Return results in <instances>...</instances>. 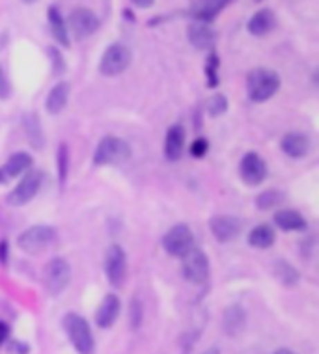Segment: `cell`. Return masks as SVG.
<instances>
[{"instance_id": "cell-1", "label": "cell", "mask_w": 319, "mask_h": 354, "mask_svg": "<svg viewBox=\"0 0 319 354\" xmlns=\"http://www.w3.org/2000/svg\"><path fill=\"white\" fill-rule=\"evenodd\" d=\"M280 88V77L276 71L267 68L252 69L246 79V92L254 103H264L278 92Z\"/></svg>"}, {"instance_id": "cell-2", "label": "cell", "mask_w": 319, "mask_h": 354, "mask_svg": "<svg viewBox=\"0 0 319 354\" xmlns=\"http://www.w3.org/2000/svg\"><path fill=\"white\" fill-rule=\"evenodd\" d=\"M64 328L68 332L69 339L73 343L75 351L79 354H93L95 351V342H93L92 330L86 319L80 317L77 313H68L64 317Z\"/></svg>"}, {"instance_id": "cell-3", "label": "cell", "mask_w": 319, "mask_h": 354, "mask_svg": "<svg viewBox=\"0 0 319 354\" xmlns=\"http://www.w3.org/2000/svg\"><path fill=\"white\" fill-rule=\"evenodd\" d=\"M129 157L131 147L127 142H123L122 138H116V136H104L93 153V162L98 166L120 165V162H125Z\"/></svg>"}, {"instance_id": "cell-4", "label": "cell", "mask_w": 319, "mask_h": 354, "mask_svg": "<svg viewBox=\"0 0 319 354\" xmlns=\"http://www.w3.org/2000/svg\"><path fill=\"white\" fill-rule=\"evenodd\" d=\"M17 243L26 254H42L56 243V232L51 226H32L21 233Z\"/></svg>"}, {"instance_id": "cell-5", "label": "cell", "mask_w": 319, "mask_h": 354, "mask_svg": "<svg viewBox=\"0 0 319 354\" xmlns=\"http://www.w3.org/2000/svg\"><path fill=\"white\" fill-rule=\"evenodd\" d=\"M44 281L45 289L51 297L60 295L71 281V269H69V263L62 257H55L47 263V267L44 270Z\"/></svg>"}, {"instance_id": "cell-6", "label": "cell", "mask_w": 319, "mask_h": 354, "mask_svg": "<svg viewBox=\"0 0 319 354\" xmlns=\"http://www.w3.org/2000/svg\"><path fill=\"white\" fill-rule=\"evenodd\" d=\"M131 64V50L125 45L114 43L109 49L104 50L101 64H99V71L104 77H116V75L123 73L125 69L129 68Z\"/></svg>"}, {"instance_id": "cell-7", "label": "cell", "mask_w": 319, "mask_h": 354, "mask_svg": "<svg viewBox=\"0 0 319 354\" xmlns=\"http://www.w3.org/2000/svg\"><path fill=\"white\" fill-rule=\"evenodd\" d=\"M163 246L170 256L183 257L194 248V235L189 226L178 224L163 237Z\"/></svg>"}, {"instance_id": "cell-8", "label": "cell", "mask_w": 319, "mask_h": 354, "mask_svg": "<svg viewBox=\"0 0 319 354\" xmlns=\"http://www.w3.org/2000/svg\"><path fill=\"white\" fill-rule=\"evenodd\" d=\"M42 183H44V174H42V171H28V174L21 179V183L10 192V196H8V203L17 205V207L19 205H25V203L30 202L32 198L39 192Z\"/></svg>"}, {"instance_id": "cell-9", "label": "cell", "mask_w": 319, "mask_h": 354, "mask_svg": "<svg viewBox=\"0 0 319 354\" xmlns=\"http://www.w3.org/2000/svg\"><path fill=\"white\" fill-rule=\"evenodd\" d=\"M183 276L190 283H203L209 278V259L200 248L183 256Z\"/></svg>"}, {"instance_id": "cell-10", "label": "cell", "mask_w": 319, "mask_h": 354, "mask_svg": "<svg viewBox=\"0 0 319 354\" xmlns=\"http://www.w3.org/2000/svg\"><path fill=\"white\" fill-rule=\"evenodd\" d=\"M99 28V19L95 17V13L88 8H77L69 15V28L75 34V37L84 39L95 34Z\"/></svg>"}, {"instance_id": "cell-11", "label": "cell", "mask_w": 319, "mask_h": 354, "mask_svg": "<svg viewBox=\"0 0 319 354\" xmlns=\"http://www.w3.org/2000/svg\"><path fill=\"white\" fill-rule=\"evenodd\" d=\"M104 272L112 286H122L125 278V252L120 245H112L104 257Z\"/></svg>"}, {"instance_id": "cell-12", "label": "cell", "mask_w": 319, "mask_h": 354, "mask_svg": "<svg viewBox=\"0 0 319 354\" xmlns=\"http://www.w3.org/2000/svg\"><path fill=\"white\" fill-rule=\"evenodd\" d=\"M241 177L246 185L256 187V185L264 183V179L267 177V166H265L264 159L256 155V153H246L239 166Z\"/></svg>"}, {"instance_id": "cell-13", "label": "cell", "mask_w": 319, "mask_h": 354, "mask_svg": "<svg viewBox=\"0 0 319 354\" xmlns=\"http://www.w3.org/2000/svg\"><path fill=\"white\" fill-rule=\"evenodd\" d=\"M233 0H190L189 13L198 23H211Z\"/></svg>"}, {"instance_id": "cell-14", "label": "cell", "mask_w": 319, "mask_h": 354, "mask_svg": "<svg viewBox=\"0 0 319 354\" xmlns=\"http://www.w3.org/2000/svg\"><path fill=\"white\" fill-rule=\"evenodd\" d=\"M209 227H211L217 241L228 243V241H233L241 233V220L235 218V216H230V214H219V216L211 218Z\"/></svg>"}, {"instance_id": "cell-15", "label": "cell", "mask_w": 319, "mask_h": 354, "mask_svg": "<svg viewBox=\"0 0 319 354\" xmlns=\"http://www.w3.org/2000/svg\"><path fill=\"white\" fill-rule=\"evenodd\" d=\"M32 165V157L28 153L19 151L13 153L12 157L8 159V162L4 166H0V185L6 183L13 177L21 176L23 171H26Z\"/></svg>"}, {"instance_id": "cell-16", "label": "cell", "mask_w": 319, "mask_h": 354, "mask_svg": "<svg viewBox=\"0 0 319 354\" xmlns=\"http://www.w3.org/2000/svg\"><path fill=\"white\" fill-rule=\"evenodd\" d=\"M183 149H185V129L181 127V125H172V127L168 129V133H166V138H165L166 159L176 162V160L181 159Z\"/></svg>"}, {"instance_id": "cell-17", "label": "cell", "mask_w": 319, "mask_h": 354, "mask_svg": "<svg viewBox=\"0 0 319 354\" xmlns=\"http://www.w3.org/2000/svg\"><path fill=\"white\" fill-rule=\"evenodd\" d=\"M120 310H122V304H120V299H118L116 295H107L103 302H101V306H99L98 315H95L98 326H101V328H111L112 324L116 323Z\"/></svg>"}, {"instance_id": "cell-18", "label": "cell", "mask_w": 319, "mask_h": 354, "mask_svg": "<svg viewBox=\"0 0 319 354\" xmlns=\"http://www.w3.org/2000/svg\"><path fill=\"white\" fill-rule=\"evenodd\" d=\"M189 39L192 43V47L198 50H211L215 47V32L209 28L206 23H194L189 28Z\"/></svg>"}, {"instance_id": "cell-19", "label": "cell", "mask_w": 319, "mask_h": 354, "mask_svg": "<svg viewBox=\"0 0 319 354\" xmlns=\"http://www.w3.org/2000/svg\"><path fill=\"white\" fill-rule=\"evenodd\" d=\"M280 146H282V151L286 155L293 157V159H301V157H304L310 151V138L295 131V133H288V135L284 136Z\"/></svg>"}, {"instance_id": "cell-20", "label": "cell", "mask_w": 319, "mask_h": 354, "mask_svg": "<svg viewBox=\"0 0 319 354\" xmlns=\"http://www.w3.org/2000/svg\"><path fill=\"white\" fill-rule=\"evenodd\" d=\"M276 26V17L275 13L271 12V10H259V12H256L254 15L250 17V21H248V25H246V28H248V32H250L252 36H265V34H269L273 28Z\"/></svg>"}, {"instance_id": "cell-21", "label": "cell", "mask_w": 319, "mask_h": 354, "mask_svg": "<svg viewBox=\"0 0 319 354\" xmlns=\"http://www.w3.org/2000/svg\"><path fill=\"white\" fill-rule=\"evenodd\" d=\"M275 224L282 227L284 232H299L307 227V220L293 209H282L275 214Z\"/></svg>"}, {"instance_id": "cell-22", "label": "cell", "mask_w": 319, "mask_h": 354, "mask_svg": "<svg viewBox=\"0 0 319 354\" xmlns=\"http://www.w3.org/2000/svg\"><path fill=\"white\" fill-rule=\"evenodd\" d=\"M47 13H49V15H47V19H49L51 32H53L55 39L60 43V45H64V47H69L68 25H66V21H64V17H62V13L58 12V8L51 6L49 12Z\"/></svg>"}, {"instance_id": "cell-23", "label": "cell", "mask_w": 319, "mask_h": 354, "mask_svg": "<svg viewBox=\"0 0 319 354\" xmlns=\"http://www.w3.org/2000/svg\"><path fill=\"white\" fill-rule=\"evenodd\" d=\"M69 97V84L68 82H58L47 95V112L49 114H60L66 109Z\"/></svg>"}, {"instance_id": "cell-24", "label": "cell", "mask_w": 319, "mask_h": 354, "mask_svg": "<svg viewBox=\"0 0 319 354\" xmlns=\"http://www.w3.org/2000/svg\"><path fill=\"white\" fill-rule=\"evenodd\" d=\"M245 310L241 308V306H232V308H228L226 313H224V328H226L228 334H232V336H237L241 330L245 328Z\"/></svg>"}, {"instance_id": "cell-25", "label": "cell", "mask_w": 319, "mask_h": 354, "mask_svg": "<svg viewBox=\"0 0 319 354\" xmlns=\"http://www.w3.org/2000/svg\"><path fill=\"white\" fill-rule=\"evenodd\" d=\"M248 243L254 248H269L275 243V232L269 226H256L248 235Z\"/></svg>"}, {"instance_id": "cell-26", "label": "cell", "mask_w": 319, "mask_h": 354, "mask_svg": "<svg viewBox=\"0 0 319 354\" xmlns=\"http://www.w3.org/2000/svg\"><path fill=\"white\" fill-rule=\"evenodd\" d=\"M275 274L278 280L282 281L284 286H295L299 281V272L286 261L275 263Z\"/></svg>"}, {"instance_id": "cell-27", "label": "cell", "mask_w": 319, "mask_h": 354, "mask_svg": "<svg viewBox=\"0 0 319 354\" xmlns=\"http://www.w3.org/2000/svg\"><path fill=\"white\" fill-rule=\"evenodd\" d=\"M219 66H221V60L215 53H211L208 56V62H206V79H208L209 88H217L219 86Z\"/></svg>"}, {"instance_id": "cell-28", "label": "cell", "mask_w": 319, "mask_h": 354, "mask_svg": "<svg viewBox=\"0 0 319 354\" xmlns=\"http://www.w3.org/2000/svg\"><path fill=\"white\" fill-rule=\"evenodd\" d=\"M282 200L284 196L280 194V192H276V190H265L264 194L256 200V203H258L259 209H271L275 207V205H278Z\"/></svg>"}, {"instance_id": "cell-29", "label": "cell", "mask_w": 319, "mask_h": 354, "mask_svg": "<svg viewBox=\"0 0 319 354\" xmlns=\"http://www.w3.org/2000/svg\"><path fill=\"white\" fill-rule=\"evenodd\" d=\"M58 176H60V185L66 183V177H68V146L60 144L58 149Z\"/></svg>"}, {"instance_id": "cell-30", "label": "cell", "mask_w": 319, "mask_h": 354, "mask_svg": "<svg viewBox=\"0 0 319 354\" xmlns=\"http://www.w3.org/2000/svg\"><path fill=\"white\" fill-rule=\"evenodd\" d=\"M228 109V101L224 95H215V97L209 99V114L211 116H221V114H224Z\"/></svg>"}, {"instance_id": "cell-31", "label": "cell", "mask_w": 319, "mask_h": 354, "mask_svg": "<svg viewBox=\"0 0 319 354\" xmlns=\"http://www.w3.org/2000/svg\"><path fill=\"white\" fill-rule=\"evenodd\" d=\"M10 93H12V86H10L6 71L0 66V99H8L10 97Z\"/></svg>"}, {"instance_id": "cell-32", "label": "cell", "mask_w": 319, "mask_h": 354, "mask_svg": "<svg viewBox=\"0 0 319 354\" xmlns=\"http://www.w3.org/2000/svg\"><path fill=\"white\" fill-rule=\"evenodd\" d=\"M208 147L209 144L206 138H198V140L192 144V147H190V153H192L194 157H203V155L208 153Z\"/></svg>"}, {"instance_id": "cell-33", "label": "cell", "mask_w": 319, "mask_h": 354, "mask_svg": "<svg viewBox=\"0 0 319 354\" xmlns=\"http://www.w3.org/2000/svg\"><path fill=\"white\" fill-rule=\"evenodd\" d=\"M49 55L53 56V62H55V71L56 73H60L62 69H64V62H62V55L58 53V50L53 47V49H49Z\"/></svg>"}, {"instance_id": "cell-34", "label": "cell", "mask_w": 319, "mask_h": 354, "mask_svg": "<svg viewBox=\"0 0 319 354\" xmlns=\"http://www.w3.org/2000/svg\"><path fill=\"white\" fill-rule=\"evenodd\" d=\"M10 246L8 241H0V265H8V257H10Z\"/></svg>"}, {"instance_id": "cell-35", "label": "cell", "mask_w": 319, "mask_h": 354, "mask_svg": "<svg viewBox=\"0 0 319 354\" xmlns=\"http://www.w3.org/2000/svg\"><path fill=\"white\" fill-rule=\"evenodd\" d=\"M8 336H10V326L4 321H0V347L6 343Z\"/></svg>"}, {"instance_id": "cell-36", "label": "cell", "mask_w": 319, "mask_h": 354, "mask_svg": "<svg viewBox=\"0 0 319 354\" xmlns=\"http://www.w3.org/2000/svg\"><path fill=\"white\" fill-rule=\"evenodd\" d=\"M131 2L140 8V10H147V8H152L155 4V0H131Z\"/></svg>"}, {"instance_id": "cell-37", "label": "cell", "mask_w": 319, "mask_h": 354, "mask_svg": "<svg viewBox=\"0 0 319 354\" xmlns=\"http://www.w3.org/2000/svg\"><path fill=\"white\" fill-rule=\"evenodd\" d=\"M275 354H295L293 351H288V348H280V351H276Z\"/></svg>"}, {"instance_id": "cell-38", "label": "cell", "mask_w": 319, "mask_h": 354, "mask_svg": "<svg viewBox=\"0 0 319 354\" xmlns=\"http://www.w3.org/2000/svg\"><path fill=\"white\" fill-rule=\"evenodd\" d=\"M21 2H25V4H34V2H37V0H21Z\"/></svg>"}]
</instances>
